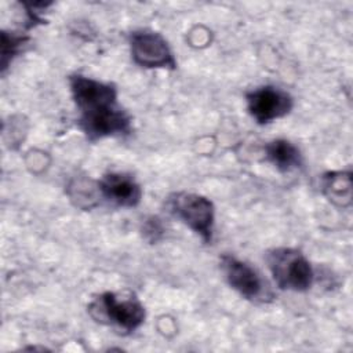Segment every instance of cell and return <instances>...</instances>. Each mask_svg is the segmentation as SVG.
Segmentation results:
<instances>
[{"instance_id": "277c9868", "label": "cell", "mask_w": 353, "mask_h": 353, "mask_svg": "<svg viewBox=\"0 0 353 353\" xmlns=\"http://www.w3.org/2000/svg\"><path fill=\"white\" fill-rule=\"evenodd\" d=\"M170 212L197 233L203 241L210 243L214 233L215 208L210 199L197 193L178 192L168 197Z\"/></svg>"}, {"instance_id": "6da1fadb", "label": "cell", "mask_w": 353, "mask_h": 353, "mask_svg": "<svg viewBox=\"0 0 353 353\" xmlns=\"http://www.w3.org/2000/svg\"><path fill=\"white\" fill-rule=\"evenodd\" d=\"M73 102L79 112V125L90 141L131 132V117L119 105L116 88L92 77H69Z\"/></svg>"}, {"instance_id": "30bf717a", "label": "cell", "mask_w": 353, "mask_h": 353, "mask_svg": "<svg viewBox=\"0 0 353 353\" xmlns=\"http://www.w3.org/2000/svg\"><path fill=\"white\" fill-rule=\"evenodd\" d=\"M323 190L327 197L338 204L347 205L352 201V181L350 172L331 171L323 176Z\"/></svg>"}, {"instance_id": "7c38bea8", "label": "cell", "mask_w": 353, "mask_h": 353, "mask_svg": "<svg viewBox=\"0 0 353 353\" xmlns=\"http://www.w3.org/2000/svg\"><path fill=\"white\" fill-rule=\"evenodd\" d=\"M143 232H145V236H146L150 241H156V240H157V236H156V234H159V233L163 232L159 219L153 218V219H150L149 222H146V225H145V228H143Z\"/></svg>"}, {"instance_id": "ba28073f", "label": "cell", "mask_w": 353, "mask_h": 353, "mask_svg": "<svg viewBox=\"0 0 353 353\" xmlns=\"http://www.w3.org/2000/svg\"><path fill=\"white\" fill-rule=\"evenodd\" d=\"M101 194L119 207H135L142 197L139 183L127 174L109 172L98 182Z\"/></svg>"}, {"instance_id": "9c48e42d", "label": "cell", "mask_w": 353, "mask_h": 353, "mask_svg": "<svg viewBox=\"0 0 353 353\" xmlns=\"http://www.w3.org/2000/svg\"><path fill=\"white\" fill-rule=\"evenodd\" d=\"M265 157L281 172H288L302 164L299 149L287 139H274L265 145Z\"/></svg>"}, {"instance_id": "7a4b0ae2", "label": "cell", "mask_w": 353, "mask_h": 353, "mask_svg": "<svg viewBox=\"0 0 353 353\" xmlns=\"http://www.w3.org/2000/svg\"><path fill=\"white\" fill-rule=\"evenodd\" d=\"M88 312L91 317L102 324L116 327L123 332H134L145 321V307L132 295L119 296L114 292H103L95 298Z\"/></svg>"}, {"instance_id": "3957f363", "label": "cell", "mask_w": 353, "mask_h": 353, "mask_svg": "<svg viewBox=\"0 0 353 353\" xmlns=\"http://www.w3.org/2000/svg\"><path fill=\"white\" fill-rule=\"evenodd\" d=\"M266 262L279 288L303 292L313 285V268L301 251L287 247L274 248L268 252Z\"/></svg>"}, {"instance_id": "8992f818", "label": "cell", "mask_w": 353, "mask_h": 353, "mask_svg": "<svg viewBox=\"0 0 353 353\" xmlns=\"http://www.w3.org/2000/svg\"><path fill=\"white\" fill-rule=\"evenodd\" d=\"M247 109L258 124H268L287 116L292 106V97L277 87L265 85L247 92Z\"/></svg>"}, {"instance_id": "52a82bcc", "label": "cell", "mask_w": 353, "mask_h": 353, "mask_svg": "<svg viewBox=\"0 0 353 353\" xmlns=\"http://www.w3.org/2000/svg\"><path fill=\"white\" fill-rule=\"evenodd\" d=\"M221 269L228 284L244 299L265 302L270 296L261 274L247 262L232 255H223L221 258Z\"/></svg>"}, {"instance_id": "5b68a950", "label": "cell", "mask_w": 353, "mask_h": 353, "mask_svg": "<svg viewBox=\"0 0 353 353\" xmlns=\"http://www.w3.org/2000/svg\"><path fill=\"white\" fill-rule=\"evenodd\" d=\"M130 50L134 62L148 69H175L176 61L165 39L153 30H135L130 34Z\"/></svg>"}, {"instance_id": "8fae6325", "label": "cell", "mask_w": 353, "mask_h": 353, "mask_svg": "<svg viewBox=\"0 0 353 353\" xmlns=\"http://www.w3.org/2000/svg\"><path fill=\"white\" fill-rule=\"evenodd\" d=\"M28 40L26 36H21L17 33H1V70L4 72L12 58L19 52L21 47Z\"/></svg>"}]
</instances>
